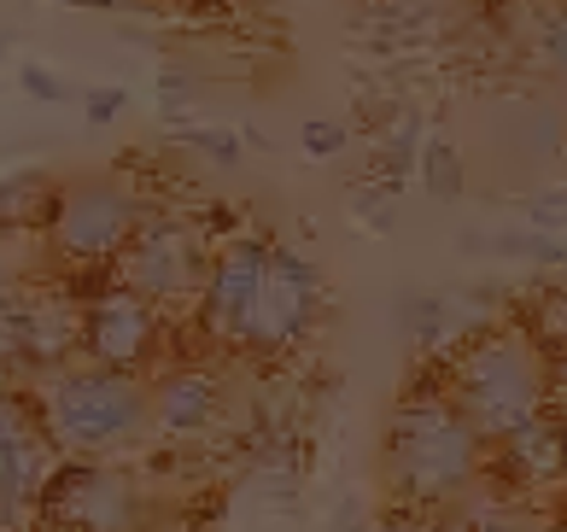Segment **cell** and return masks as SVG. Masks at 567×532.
Masks as SVG:
<instances>
[{
  "label": "cell",
  "instance_id": "cell-1",
  "mask_svg": "<svg viewBox=\"0 0 567 532\" xmlns=\"http://www.w3.org/2000/svg\"><path fill=\"white\" fill-rule=\"evenodd\" d=\"M30 410L59 457H130L153 433L146 375H123L89 357L41 369L30 380Z\"/></svg>",
  "mask_w": 567,
  "mask_h": 532
},
{
  "label": "cell",
  "instance_id": "cell-2",
  "mask_svg": "<svg viewBox=\"0 0 567 532\" xmlns=\"http://www.w3.org/2000/svg\"><path fill=\"white\" fill-rule=\"evenodd\" d=\"M386 485L410 509H451L480 485L486 439L451 403L445 387H410L386 421Z\"/></svg>",
  "mask_w": 567,
  "mask_h": 532
},
{
  "label": "cell",
  "instance_id": "cell-3",
  "mask_svg": "<svg viewBox=\"0 0 567 532\" xmlns=\"http://www.w3.org/2000/svg\"><path fill=\"white\" fill-rule=\"evenodd\" d=\"M445 392L462 416L474 421V433L486 444H503L520 433L527 421L544 416L550 398V369L533 334L520 328H480L474 339H462L451 369H445Z\"/></svg>",
  "mask_w": 567,
  "mask_h": 532
},
{
  "label": "cell",
  "instance_id": "cell-4",
  "mask_svg": "<svg viewBox=\"0 0 567 532\" xmlns=\"http://www.w3.org/2000/svg\"><path fill=\"white\" fill-rule=\"evenodd\" d=\"M153 485L117 468V457H59L41 480V532H153Z\"/></svg>",
  "mask_w": 567,
  "mask_h": 532
},
{
  "label": "cell",
  "instance_id": "cell-5",
  "mask_svg": "<svg viewBox=\"0 0 567 532\" xmlns=\"http://www.w3.org/2000/svg\"><path fill=\"white\" fill-rule=\"evenodd\" d=\"M141 217H146L141 187L117 182V176H76V182L53 187L41 223H48L53 264H65L76 275H106Z\"/></svg>",
  "mask_w": 567,
  "mask_h": 532
},
{
  "label": "cell",
  "instance_id": "cell-6",
  "mask_svg": "<svg viewBox=\"0 0 567 532\" xmlns=\"http://www.w3.org/2000/svg\"><path fill=\"white\" fill-rule=\"evenodd\" d=\"M212 228L205 217H187V211H158L146 205V217L135 223V234L123 241L112 275L130 282L135 293H146L164 316L187 310L199 299V282L212 269Z\"/></svg>",
  "mask_w": 567,
  "mask_h": 532
},
{
  "label": "cell",
  "instance_id": "cell-7",
  "mask_svg": "<svg viewBox=\"0 0 567 532\" xmlns=\"http://www.w3.org/2000/svg\"><path fill=\"white\" fill-rule=\"evenodd\" d=\"M82 299L59 282H24L0 269V380H35L76 357Z\"/></svg>",
  "mask_w": 567,
  "mask_h": 532
},
{
  "label": "cell",
  "instance_id": "cell-8",
  "mask_svg": "<svg viewBox=\"0 0 567 532\" xmlns=\"http://www.w3.org/2000/svg\"><path fill=\"white\" fill-rule=\"evenodd\" d=\"M164 351V310L135 293L117 275H89L82 287V334H76V357L106 364L123 375H146Z\"/></svg>",
  "mask_w": 567,
  "mask_h": 532
},
{
  "label": "cell",
  "instance_id": "cell-9",
  "mask_svg": "<svg viewBox=\"0 0 567 532\" xmlns=\"http://www.w3.org/2000/svg\"><path fill=\"white\" fill-rule=\"evenodd\" d=\"M322 305H328V287H322V269L305 258L299 246L276 241L269 246V269H264V287H258V305H251V323L240 351L251 357H287L299 351L322 323Z\"/></svg>",
  "mask_w": 567,
  "mask_h": 532
},
{
  "label": "cell",
  "instance_id": "cell-10",
  "mask_svg": "<svg viewBox=\"0 0 567 532\" xmlns=\"http://www.w3.org/2000/svg\"><path fill=\"white\" fill-rule=\"evenodd\" d=\"M269 234L258 228H235L228 241L212 246V269L199 282V328L217 339V346H235L246 339V323H251V305H258V287H264V269H269Z\"/></svg>",
  "mask_w": 567,
  "mask_h": 532
},
{
  "label": "cell",
  "instance_id": "cell-11",
  "mask_svg": "<svg viewBox=\"0 0 567 532\" xmlns=\"http://www.w3.org/2000/svg\"><path fill=\"white\" fill-rule=\"evenodd\" d=\"M53 444L41 433L30 410V392H12V380H0V532H30L41 480L53 468Z\"/></svg>",
  "mask_w": 567,
  "mask_h": 532
},
{
  "label": "cell",
  "instance_id": "cell-12",
  "mask_svg": "<svg viewBox=\"0 0 567 532\" xmlns=\"http://www.w3.org/2000/svg\"><path fill=\"white\" fill-rule=\"evenodd\" d=\"M223 375L205 364H171L146 380V403H153V439L164 444H194L217 428L223 416Z\"/></svg>",
  "mask_w": 567,
  "mask_h": 532
},
{
  "label": "cell",
  "instance_id": "cell-13",
  "mask_svg": "<svg viewBox=\"0 0 567 532\" xmlns=\"http://www.w3.org/2000/svg\"><path fill=\"white\" fill-rule=\"evenodd\" d=\"M398 328L415 351H445L451 339H474L480 334V316H462L451 293H404L398 299Z\"/></svg>",
  "mask_w": 567,
  "mask_h": 532
},
{
  "label": "cell",
  "instance_id": "cell-14",
  "mask_svg": "<svg viewBox=\"0 0 567 532\" xmlns=\"http://www.w3.org/2000/svg\"><path fill=\"white\" fill-rule=\"evenodd\" d=\"M503 457L515 462L520 480H556L561 462H567V439H561L556 428H544V416H538V421H527L520 433L503 439Z\"/></svg>",
  "mask_w": 567,
  "mask_h": 532
},
{
  "label": "cell",
  "instance_id": "cell-15",
  "mask_svg": "<svg viewBox=\"0 0 567 532\" xmlns=\"http://www.w3.org/2000/svg\"><path fill=\"white\" fill-rule=\"evenodd\" d=\"M415 170H422V182H427V200H462V187H468V170H462V153L445 141V135H433L422 141V158H415Z\"/></svg>",
  "mask_w": 567,
  "mask_h": 532
},
{
  "label": "cell",
  "instance_id": "cell-16",
  "mask_svg": "<svg viewBox=\"0 0 567 532\" xmlns=\"http://www.w3.org/2000/svg\"><path fill=\"white\" fill-rule=\"evenodd\" d=\"M171 141L182 146V153H199V158H212L217 170H235L246 158V146L235 130H205V123H176Z\"/></svg>",
  "mask_w": 567,
  "mask_h": 532
},
{
  "label": "cell",
  "instance_id": "cell-17",
  "mask_svg": "<svg viewBox=\"0 0 567 532\" xmlns=\"http://www.w3.org/2000/svg\"><path fill=\"white\" fill-rule=\"evenodd\" d=\"M48 200H53L48 176H12V182H0V228H18V223H30V217H48Z\"/></svg>",
  "mask_w": 567,
  "mask_h": 532
},
{
  "label": "cell",
  "instance_id": "cell-18",
  "mask_svg": "<svg viewBox=\"0 0 567 532\" xmlns=\"http://www.w3.org/2000/svg\"><path fill=\"white\" fill-rule=\"evenodd\" d=\"M153 89H158V112L171 117V123H182V117L205 100V82L194 76V65H176V59H171V65H158Z\"/></svg>",
  "mask_w": 567,
  "mask_h": 532
},
{
  "label": "cell",
  "instance_id": "cell-19",
  "mask_svg": "<svg viewBox=\"0 0 567 532\" xmlns=\"http://www.w3.org/2000/svg\"><path fill=\"white\" fill-rule=\"evenodd\" d=\"M533 59L550 76H561L567 82V7H556V12H544L538 18V30H533Z\"/></svg>",
  "mask_w": 567,
  "mask_h": 532
},
{
  "label": "cell",
  "instance_id": "cell-20",
  "mask_svg": "<svg viewBox=\"0 0 567 532\" xmlns=\"http://www.w3.org/2000/svg\"><path fill=\"white\" fill-rule=\"evenodd\" d=\"M123 112H130V89H123V82H106V89L82 94V123H89V130H112Z\"/></svg>",
  "mask_w": 567,
  "mask_h": 532
},
{
  "label": "cell",
  "instance_id": "cell-21",
  "mask_svg": "<svg viewBox=\"0 0 567 532\" xmlns=\"http://www.w3.org/2000/svg\"><path fill=\"white\" fill-rule=\"evenodd\" d=\"M299 146H305L310 158H340V153H346V123L305 117V123H299Z\"/></svg>",
  "mask_w": 567,
  "mask_h": 532
},
{
  "label": "cell",
  "instance_id": "cell-22",
  "mask_svg": "<svg viewBox=\"0 0 567 532\" xmlns=\"http://www.w3.org/2000/svg\"><path fill=\"white\" fill-rule=\"evenodd\" d=\"M357 217H363L369 228H392L398 223V187H386V182L357 187Z\"/></svg>",
  "mask_w": 567,
  "mask_h": 532
},
{
  "label": "cell",
  "instance_id": "cell-23",
  "mask_svg": "<svg viewBox=\"0 0 567 532\" xmlns=\"http://www.w3.org/2000/svg\"><path fill=\"white\" fill-rule=\"evenodd\" d=\"M18 82H24V94H30V100H41V105L71 100V89H65V82H59L48 65H24V71H18Z\"/></svg>",
  "mask_w": 567,
  "mask_h": 532
},
{
  "label": "cell",
  "instance_id": "cell-24",
  "mask_svg": "<svg viewBox=\"0 0 567 532\" xmlns=\"http://www.w3.org/2000/svg\"><path fill=\"white\" fill-rule=\"evenodd\" d=\"M527 223H533L538 234L567 228V187H561V194H538V200L527 205Z\"/></svg>",
  "mask_w": 567,
  "mask_h": 532
},
{
  "label": "cell",
  "instance_id": "cell-25",
  "mask_svg": "<svg viewBox=\"0 0 567 532\" xmlns=\"http://www.w3.org/2000/svg\"><path fill=\"white\" fill-rule=\"evenodd\" d=\"M550 328L561 334V346H567V287H561V293H550Z\"/></svg>",
  "mask_w": 567,
  "mask_h": 532
},
{
  "label": "cell",
  "instance_id": "cell-26",
  "mask_svg": "<svg viewBox=\"0 0 567 532\" xmlns=\"http://www.w3.org/2000/svg\"><path fill=\"white\" fill-rule=\"evenodd\" d=\"M48 7H71V12H112L106 0H48Z\"/></svg>",
  "mask_w": 567,
  "mask_h": 532
},
{
  "label": "cell",
  "instance_id": "cell-27",
  "mask_svg": "<svg viewBox=\"0 0 567 532\" xmlns=\"http://www.w3.org/2000/svg\"><path fill=\"white\" fill-rule=\"evenodd\" d=\"M112 12H130V7H146V0H106Z\"/></svg>",
  "mask_w": 567,
  "mask_h": 532
},
{
  "label": "cell",
  "instance_id": "cell-28",
  "mask_svg": "<svg viewBox=\"0 0 567 532\" xmlns=\"http://www.w3.org/2000/svg\"><path fill=\"white\" fill-rule=\"evenodd\" d=\"M0 59H7V35H0Z\"/></svg>",
  "mask_w": 567,
  "mask_h": 532
},
{
  "label": "cell",
  "instance_id": "cell-29",
  "mask_svg": "<svg viewBox=\"0 0 567 532\" xmlns=\"http://www.w3.org/2000/svg\"><path fill=\"white\" fill-rule=\"evenodd\" d=\"M351 532H363V526H351Z\"/></svg>",
  "mask_w": 567,
  "mask_h": 532
}]
</instances>
